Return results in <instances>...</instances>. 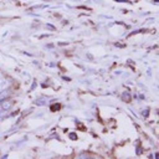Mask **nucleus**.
Returning a JSON list of instances; mask_svg holds the SVG:
<instances>
[{"label":"nucleus","mask_w":159,"mask_h":159,"mask_svg":"<svg viewBox=\"0 0 159 159\" xmlns=\"http://www.w3.org/2000/svg\"><path fill=\"white\" fill-rule=\"evenodd\" d=\"M7 84V80H5L2 76H0V88H4Z\"/></svg>","instance_id":"obj_1"},{"label":"nucleus","mask_w":159,"mask_h":159,"mask_svg":"<svg viewBox=\"0 0 159 159\" xmlns=\"http://www.w3.org/2000/svg\"><path fill=\"white\" fill-rule=\"evenodd\" d=\"M0 106H1L2 109H7V108L11 106V102H10V101H7V102H2V103H0Z\"/></svg>","instance_id":"obj_2"},{"label":"nucleus","mask_w":159,"mask_h":159,"mask_svg":"<svg viewBox=\"0 0 159 159\" xmlns=\"http://www.w3.org/2000/svg\"><path fill=\"white\" fill-rule=\"evenodd\" d=\"M9 93H10V91L9 89H5L2 93H0V99H5V97H7Z\"/></svg>","instance_id":"obj_3"}]
</instances>
